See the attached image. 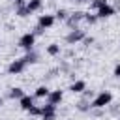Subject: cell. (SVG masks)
Listing matches in <instances>:
<instances>
[{
	"mask_svg": "<svg viewBox=\"0 0 120 120\" xmlns=\"http://www.w3.org/2000/svg\"><path fill=\"white\" fill-rule=\"evenodd\" d=\"M112 103V94L109 90H101L99 94H96V98L92 99V109H105Z\"/></svg>",
	"mask_w": 120,
	"mask_h": 120,
	"instance_id": "6da1fadb",
	"label": "cell"
},
{
	"mask_svg": "<svg viewBox=\"0 0 120 120\" xmlns=\"http://www.w3.org/2000/svg\"><path fill=\"white\" fill-rule=\"evenodd\" d=\"M36 45V34L34 32H24L21 38H19V47L24 49V51H32Z\"/></svg>",
	"mask_w": 120,
	"mask_h": 120,
	"instance_id": "7a4b0ae2",
	"label": "cell"
},
{
	"mask_svg": "<svg viewBox=\"0 0 120 120\" xmlns=\"http://www.w3.org/2000/svg\"><path fill=\"white\" fill-rule=\"evenodd\" d=\"M26 62L22 60V58H15V60H11L9 62V66H8V73L9 75H21L24 69H26Z\"/></svg>",
	"mask_w": 120,
	"mask_h": 120,
	"instance_id": "3957f363",
	"label": "cell"
},
{
	"mask_svg": "<svg viewBox=\"0 0 120 120\" xmlns=\"http://www.w3.org/2000/svg\"><path fill=\"white\" fill-rule=\"evenodd\" d=\"M84 38H86V32H84V30L73 28V30H69V34L66 36V43H68V45H75V43L82 41Z\"/></svg>",
	"mask_w": 120,
	"mask_h": 120,
	"instance_id": "277c9868",
	"label": "cell"
},
{
	"mask_svg": "<svg viewBox=\"0 0 120 120\" xmlns=\"http://www.w3.org/2000/svg\"><path fill=\"white\" fill-rule=\"evenodd\" d=\"M41 120H56V105L54 103H45L41 105Z\"/></svg>",
	"mask_w": 120,
	"mask_h": 120,
	"instance_id": "5b68a950",
	"label": "cell"
},
{
	"mask_svg": "<svg viewBox=\"0 0 120 120\" xmlns=\"http://www.w3.org/2000/svg\"><path fill=\"white\" fill-rule=\"evenodd\" d=\"M81 21H84V11H73V13H69V17L66 19V24L73 30V28H79V22Z\"/></svg>",
	"mask_w": 120,
	"mask_h": 120,
	"instance_id": "8992f818",
	"label": "cell"
},
{
	"mask_svg": "<svg viewBox=\"0 0 120 120\" xmlns=\"http://www.w3.org/2000/svg\"><path fill=\"white\" fill-rule=\"evenodd\" d=\"M54 21H56V17H54V15H51V13H45V15H39V19H38V24H39L43 30H49V28L54 24Z\"/></svg>",
	"mask_w": 120,
	"mask_h": 120,
	"instance_id": "52a82bcc",
	"label": "cell"
},
{
	"mask_svg": "<svg viewBox=\"0 0 120 120\" xmlns=\"http://www.w3.org/2000/svg\"><path fill=\"white\" fill-rule=\"evenodd\" d=\"M96 15H98V19H109V17L114 15V8H112L111 4H105V6H101L99 9H96Z\"/></svg>",
	"mask_w": 120,
	"mask_h": 120,
	"instance_id": "ba28073f",
	"label": "cell"
},
{
	"mask_svg": "<svg viewBox=\"0 0 120 120\" xmlns=\"http://www.w3.org/2000/svg\"><path fill=\"white\" fill-rule=\"evenodd\" d=\"M19 105H21V109H22V111H28L30 107H34V105H36V96H34V94H32V96L24 94V96L19 99Z\"/></svg>",
	"mask_w": 120,
	"mask_h": 120,
	"instance_id": "9c48e42d",
	"label": "cell"
},
{
	"mask_svg": "<svg viewBox=\"0 0 120 120\" xmlns=\"http://www.w3.org/2000/svg\"><path fill=\"white\" fill-rule=\"evenodd\" d=\"M86 90V82L82 81V79H75L71 84H69V92L71 94H82Z\"/></svg>",
	"mask_w": 120,
	"mask_h": 120,
	"instance_id": "30bf717a",
	"label": "cell"
},
{
	"mask_svg": "<svg viewBox=\"0 0 120 120\" xmlns=\"http://www.w3.org/2000/svg\"><path fill=\"white\" fill-rule=\"evenodd\" d=\"M62 99H64V92H62L60 88H58V90H51L49 96H47V101H49V103H54V105L62 103Z\"/></svg>",
	"mask_w": 120,
	"mask_h": 120,
	"instance_id": "8fae6325",
	"label": "cell"
},
{
	"mask_svg": "<svg viewBox=\"0 0 120 120\" xmlns=\"http://www.w3.org/2000/svg\"><path fill=\"white\" fill-rule=\"evenodd\" d=\"M75 107H77V111H81V112H90V111H92V101L81 98V99L75 103Z\"/></svg>",
	"mask_w": 120,
	"mask_h": 120,
	"instance_id": "7c38bea8",
	"label": "cell"
},
{
	"mask_svg": "<svg viewBox=\"0 0 120 120\" xmlns=\"http://www.w3.org/2000/svg\"><path fill=\"white\" fill-rule=\"evenodd\" d=\"M49 92H51V88H49L47 84H39V86H38V88L34 90V96H36V98H39V99H43V98L47 99Z\"/></svg>",
	"mask_w": 120,
	"mask_h": 120,
	"instance_id": "4fadbf2b",
	"label": "cell"
},
{
	"mask_svg": "<svg viewBox=\"0 0 120 120\" xmlns=\"http://www.w3.org/2000/svg\"><path fill=\"white\" fill-rule=\"evenodd\" d=\"M22 96H24V90H22L21 86H13V88H9V92H8V98H9V99H17V101H19Z\"/></svg>",
	"mask_w": 120,
	"mask_h": 120,
	"instance_id": "5bb4252c",
	"label": "cell"
},
{
	"mask_svg": "<svg viewBox=\"0 0 120 120\" xmlns=\"http://www.w3.org/2000/svg\"><path fill=\"white\" fill-rule=\"evenodd\" d=\"M41 6H43V0H26V9H28L30 13L39 11V9H41Z\"/></svg>",
	"mask_w": 120,
	"mask_h": 120,
	"instance_id": "9a60e30c",
	"label": "cell"
},
{
	"mask_svg": "<svg viewBox=\"0 0 120 120\" xmlns=\"http://www.w3.org/2000/svg\"><path fill=\"white\" fill-rule=\"evenodd\" d=\"M22 60H24L26 64H36V62L39 60V54H38V52L32 49V51H26V54L22 56Z\"/></svg>",
	"mask_w": 120,
	"mask_h": 120,
	"instance_id": "2e32d148",
	"label": "cell"
},
{
	"mask_svg": "<svg viewBox=\"0 0 120 120\" xmlns=\"http://www.w3.org/2000/svg\"><path fill=\"white\" fill-rule=\"evenodd\" d=\"M60 45L58 43H51V45H47V54H51V56H58L60 54Z\"/></svg>",
	"mask_w": 120,
	"mask_h": 120,
	"instance_id": "e0dca14e",
	"label": "cell"
},
{
	"mask_svg": "<svg viewBox=\"0 0 120 120\" xmlns=\"http://www.w3.org/2000/svg\"><path fill=\"white\" fill-rule=\"evenodd\" d=\"M98 21H99V19H98V15H96V13H90V11H88V13H84V22H86V24H96Z\"/></svg>",
	"mask_w": 120,
	"mask_h": 120,
	"instance_id": "ac0fdd59",
	"label": "cell"
},
{
	"mask_svg": "<svg viewBox=\"0 0 120 120\" xmlns=\"http://www.w3.org/2000/svg\"><path fill=\"white\" fill-rule=\"evenodd\" d=\"M54 17H56L58 21H66V19L69 17V13H68V9H64V8H60V9H56V13H54Z\"/></svg>",
	"mask_w": 120,
	"mask_h": 120,
	"instance_id": "d6986e66",
	"label": "cell"
},
{
	"mask_svg": "<svg viewBox=\"0 0 120 120\" xmlns=\"http://www.w3.org/2000/svg\"><path fill=\"white\" fill-rule=\"evenodd\" d=\"M15 15L17 17H28L30 11L26 9V6H21V8H15Z\"/></svg>",
	"mask_w": 120,
	"mask_h": 120,
	"instance_id": "ffe728a7",
	"label": "cell"
},
{
	"mask_svg": "<svg viewBox=\"0 0 120 120\" xmlns=\"http://www.w3.org/2000/svg\"><path fill=\"white\" fill-rule=\"evenodd\" d=\"M105 4H109V2L107 0H90V9H99Z\"/></svg>",
	"mask_w": 120,
	"mask_h": 120,
	"instance_id": "44dd1931",
	"label": "cell"
},
{
	"mask_svg": "<svg viewBox=\"0 0 120 120\" xmlns=\"http://www.w3.org/2000/svg\"><path fill=\"white\" fill-rule=\"evenodd\" d=\"M26 112H28L30 116H41V107H39V105H34V107H30Z\"/></svg>",
	"mask_w": 120,
	"mask_h": 120,
	"instance_id": "7402d4cb",
	"label": "cell"
},
{
	"mask_svg": "<svg viewBox=\"0 0 120 120\" xmlns=\"http://www.w3.org/2000/svg\"><path fill=\"white\" fill-rule=\"evenodd\" d=\"M82 98H84V99H90V101H92V99L96 98V94H94L92 90H84V92H82Z\"/></svg>",
	"mask_w": 120,
	"mask_h": 120,
	"instance_id": "603a6c76",
	"label": "cell"
},
{
	"mask_svg": "<svg viewBox=\"0 0 120 120\" xmlns=\"http://www.w3.org/2000/svg\"><path fill=\"white\" fill-rule=\"evenodd\" d=\"M32 32H34V34H36V36H41V34H43V32H45V30H43V28H41V26H39V24H36V26H34V30H32Z\"/></svg>",
	"mask_w": 120,
	"mask_h": 120,
	"instance_id": "cb8c5ba5",
	"label": "cell"
},
{
	"mask_svg": "<svg viewBox=\"0 0 120 120\" xmlns=\"http://www.w3.org/2000/svg\"><path fill=\"white\" fill-rule=\"evenodd\" d=\"M82 43H84V45L88 47V45H92V43H94V38H92V36H86V38L82 39Z\"/></svg>",
	"mask_w": 120,
	"mask_h": 120,
	"instance_id": "d4e9b609",
	"label": "cell"
},
{
	"mask_svg": "<svg viewBox=\"0 0 120 120\" xmlns=\"http://www.w3.org/2000/svg\"><path fill=\"white\" fill-rule=\"evenodd\" d=\"M112 75H114L116 79H120V64H116V66H114V71H112Z\"/></svg>",
	"mask_w": 120,
	"mask_h": 120,
	"instance_id": "484cf974",
	"label": "cell"
},
{
	"mask_svg": "<svg viewBox=\"0 0 120 120\" xmlns=\"http://www.w3.org/2000/svg\"><path fill=\"white\" fill-rule=\"evenodd\" d=\"M69 2H73V4H82V2H90V0H69Z\"/></svg>",
	"mask_w": 120,
	"mask_h": 120,
	"instance_id": "4316f807",
	"label": "cell"
},
{
	"mask_svg": "<svg viewBox=\"0 0 120 120\" xmlns=\"http://www.w3.org/2000/svg\"><path fill=\"white\" fill-rule=\"evenodd\" d=\"M2 105H4V98L0 96V107H2Z\"/></svg>",
	"mask_w": 120,
	"mask_h": 120,
	"instance_id": "83f0119b",
	"label": "cell"
},
{
	"mask_svg": "<svg viewBox=\"0 0 120 120\" xmlns=\"http://www.w3.org/2000/svg\"><path fill=\"white\" fill-rule=\"evenodd\" d=\"M118 120H120V118H118Z\"/></svg>",
	"mask_w": 120,
	"mask_h": 120,
	"instance_id": "f1b7e54d",
	"label": "cell"
}]
</instances>
